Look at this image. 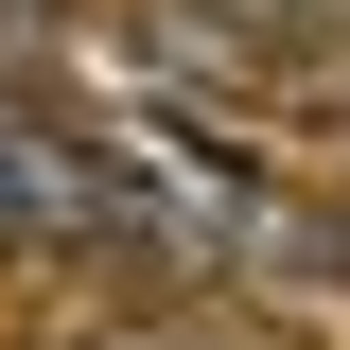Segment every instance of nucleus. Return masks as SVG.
<instances>
[{"label":"nucleus","instance_id":"obj_2","mask_svg":"<svg viewBox=\"0 0 350 350\" xmlns=\"http://www.w3.org/2000/svg\"><path fill=\"white\" fill-rule=\"evenodd\" d=\"M70 350H228V333H211V315H175V298H140V315H88Z\"/></svg>","mask_w":350,"mask_h":350},{"label":"nucleus","instance_id":"obj_1","mask_svg":"<svg viewBox=\"0 0 350 350\" xmlns=\"http://www.w3.org/2000/svg\"><path fill=\"white\" fill-rule=\"evenodd\" d=\"M123 53H140V70L175 88V105H228V88L262 70V53H245V36L211 18V0H123Z\"/></svg>","mask_w":350,"mask_h":350},{"label":"nucleus","instance_id":"obj_3","mask_svg":"<svg viewBox=\"0 0 350 350\" xmlns=\"http://www.w3.org/2000/svg\"><path fill=\"white\" fill-rule=\"evenodd\" d=\"M0 245H18V228H0Z\"/></svg>","mask_w":350,"mask_h":350}]
</instances>
